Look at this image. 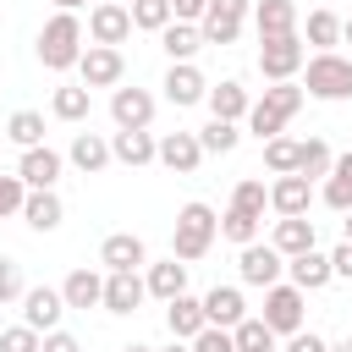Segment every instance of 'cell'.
Returning <instances> with one entry per match:
<instances>
[{"mask_svg":"<svg viewBox=\"0 0 352 352\" xmlns=\"http://www.w3.org/2000/svg\"><path fill=\"white\" fill-rule=\"evenodd\" d=\"M308 204H314V182L308 176H275L270 182V209L286 220V214H308Z\"/></svg>","mask_w":352,"mask_h":352,"instance_id":"16","label":"cell"},{"mask_svg":"<svg viewBox=\"0 0 352 352\" xmlns=\"http://www.w3.org/2000/svg\"><path fill=\"white\" fill-rule=\"evenodd\" d=\"M324 352H352V336H346V341H336V346H324Z\"/></svg>","mask_w":352,"mask_h":352,"instance_id":"52","label":"cell"},{"mask_svg":"<svg viewBox=\"0 0 352 352\" xmlns=\"http://www.w3.org/2000/svg\"><path fill=\"white\" fill-rule=\"evenodd\" d=\"M198 302H204V319H209V324H220V330H236V324L248 319V302H242V292H236V286H214V292H204Z\"/></svg>","mask_w":352,"mask_h":352,"instance_id":"18","label":"cell"},{"mask_svg":"<svg viewBox=\"0 0 352 352\" xmlns=\"http://www.w3.org/2000/svg\"><path fill=\"white\" fill-rule=\"evenodd\" d=\"M77 72H82V88H116L126 77V55L121 50H104V44H88L82 60H77Z\"/></svg>","mask_w":352,"mask_h":352,"instance_id":"9","label":"cell"},{"mask_svg":"<svg viewBox=\"0 0 352 352\" xmlns=\"http://www.w3.org/2000/svg\"><path fill=\"white\" fill-rule=\"evenodd\" d=\"M60 314H66V302H60L55 286H28V292H22V324H28V330L50 336V330H60Z\"/></svg>","mask_w":352,"mask_h":352,"instance_id":"11","label":"cell"},{"mask_svg":"<svg viewBox=\"0 0 352 352\" xmlns=\"http://www.w3.org/2000/svg\"><path fill=\"white\" fill-rule=\"evenodd\" d=\"M143 297H148L143 275H138V270H116V275H104V297H99V308H110V314H138Z\"/></svg>","mask_w":352,"mask_h":352,"instance_id":"14","label":"cell"},{"mask_svg":"<svg viewBox=\"0 0 352 352\" xmlns=\"http://www.w3.org/2000/svg\"><path fill=\"white\" fill-rule=\"evenodd\" d=\"M270 248H275L280 258H297V253H308V248H314V220H308V214H286V220H275V236H270Z\"/></svg>","mask_w":352,"mask_h":352,"instance_id":"19","label":"cell"},{"mask_svg":"<svg viewBox=\"0 0 352 352\" xmlns=\"http://www.w3.org/2000/svg\"><path fill=\"white\" fill-rule=\"evenodd\" d=\"M38 330H28V324H11V330H0V352H38Z\"/></svg>","mask_w":352,"mask_h":352,"instance_id":"42","label":"cell"},{"mask_svg":"<svg viewBox=\"0 0 352 352\" xmlns=\"http://www.w3.org/2000/svg\"><path fill=\"white\" fill-rule=\"evenodd\" d=\"M22 198H28V187H22V176H0V220H11V214H22Z\"/></svg>","mask_w":352,"mask_h":352,"instance_id":"44","label":"cell"},{"mask_svg":"<svg viewBox=\"0 0 352 352\" xmlns=\"http://www.w3.org/2000/svg\"><path fill=\"white\" fill-rule=\"evenodd\" d=\"M204 99H209V116H214V121H242V116L253 110V99H248V88H242L236 77H226V82L209 88Z\"/></svg>","mask_w":352,"mask_h":352,"instance_id":"20","label":"cell"},{"mask_svg":"<svg viewBox=\"0 0 352 352\" xmlns=\"http://www.w3.org/2000/svg\"><path fill=\"white\" fill-rule=\"evenodd\" d=\"M160 88H165V99H170L176 110H187V104H198V99L209 94V82H204V72H198L192 60H182V66H170Z\"/></svg>","mask_w":352,"mask_h":352,"instance_id":"15","label":"cell"},{"mask_svg":"<svg viewBox=\"0 0 352 352\" xmlns=\"http://www.w3.org/2000/svg\"><path fill=\"white\" fill-rule=\"evenodd\" d=\"M165 324H170V336H176V341H192L209 319H204V302L182 292V297H170V302H165Z\"/></svg>","mask_w":352,"mask_h":352,"instance_id":"23","label":"cell"},{"mask_svg":"<svg viewBox=\"0 0 352 352\" xmlns=\"http://www.w3.org/2000/svg\"><path fill=\"white\" fill-rule=\"evenodd\" d=\"M99 297H104V275L99 270H72L66 286H60V302L66 308H99Z\"/></svg>","mask_w":352,"mask_h":352,"instance_id":"26","label":"cell"},{"mask_svg":"<svg viewBox=\"0 0 352 352\" xmlns=\"http://www.w3.org/2000/svg\"><path fill=\"white\" fill-rule=\"evenodd\" d=\"M38 352H82V341H77L72 330H50V336L38 341Z\"/></svg>","mask_w":352,"mask_h":352,"instance_id":"47","label":"cell"},{"mask_svg":"<svg viewBox=\"0 0 352 352\" xmlns=\"http://www.w3.org/2000/svg\"><path fill=\"white\" fill-rule=\"evenodd\" d=\"M302 60H308V50H302V38H297V33L258 38V72H264L270 82H292V77L302 72Z\"/></svg>","mask_w":352,"mask_h":352,"instance_id":"5","label":"cell"},{"mask_svg":"<svg viewBox=\"0 0 352 352\" xmlns=\"http://www.w3.org/2000/svg\"><path fill=\"white\" fill-rule=\"evenodd\" d=\"M330 275H341V280H352V242H341V248L330 253Z\"/></svg>","mask_w":352,"mask_h":352,"instance_id":"49","label":"cell"},{"mask_svg":"<svg viewBox=\"0 0 352 352\" xmlns=\"http://www.w3.org/2000/svg\"><path fill=\"white\" fill-rule=\"evenodd\" d=\"M302 94H314V99H352V60L346 55H336V50H324V55H314L308 60V88Z\"/></svg>","mask_w":352,"mask_h":352,"instance_id":"4","label":"cell"},{"mask_svg":"<svg viewBox=\"0 0 352 352\" xmlns=\"http://www.w3.org/2000/svg\"><path fill=\"white\" fill-rule=\"evenodd\" d=\"M50 110H55V121H82V116H88V88H82V82H66V88H55Z\"/></svg>","mask_w":352,"mask_h":352,"instance_id":"35","label":"cell"},{"mask_svg":"<svg viewBox=\"0 0 352 352\" xmlns=\"http://www.w3.org/2000/svg\"><path fill=\"white\" fill-rule=\"evenodd\" d=\"M220 236H226V242H236V248L258 242V214H242V209H231V204H226V214H220Z\"/></svg>","mask_w":352,"mask_h":352,"instance_id":"37","label":"cell"},{"mask_svg":"<svg viewBox=\"0 0 352 352\" xmlns=\"http://www.w3.org/2000/svg\"><path fill=\"white\" fill-rule=\"evenodd\" d=\"M99 264L116 275V270H143L148 264V248H143V236H132V231H116V236H104V248H99Z\"/></svg>","mask_w":352,"mask_h":352,"instance_id":"17","label":"cell"},{"mask_svg":"<svg viewBox=\"0 0 352 352\" xmlns=\"http://www.w3.org/2000/svg\"><path fill=\"white\" fill-rule=\"evenodd\" d=\"M160 50L170 55V66H182V60H192V55L204 50V33H198L192 22H170V28L160 33Z\"/></svg>","mask_w":352,"mask_h":352,"instance_id":"29","label":"cell"},{"mask_svg":"<svg viewBox=\"0 0 352 352\" xmlns=\"http://www.w3.org/2000/svg\"><path fill=\"white\" fill-rule=\"evenodd\" d=\"M236 143H242L236 121H214V116H209V126L198 132V148H204V154H231Z\"/></svg>","mask_w":352,"mask_h":352,"instance_id":"36","label":"cell"},{"mask_svg":"<svg viewBox=\"0 0 352 352\" xmlns=\"http://www.w3.org/2000/svg\"><path fill=\"white\" fill-rule=\"evenodd\" d=\"M330 165H336V154H330V143L324 138H308V143H297V176H330Z\"/></svg>","mask_w":352,"mask_h":352,"instance_id":"31","label":"cell"},{"mask_svg":"<svg viewBox=\"0 0 352 352\" xmlns=\"http://www.w3.org/2000/svg\"><path fill=\"white\" fill-rule=\"evenodd\" d=\"M6 138H11L16 148H38V143H44V116H38V110H16V116L6 121Z\"/></svg>","mask_w":352,"mask_h":352,"instance_id":"33","label":"cell"},{"mask_svg":"<svg viewBox=\"0 0 352 352\" xmlns=\"http://www.w3.org/2000/svg\"><path fill=\"white\" fill-rule=\"evenodd\" d=\"M110 116H116V132H148V121H154V94H148V88H116V94H110Z\"/></svg>","mask_w":352,"mask_h":352,"instance_id":"10","label":"cell"},{"mask_svg":"<svg viewBox=\"0 0 352 352\" xmlns=\"http://www.w3.org/2000/svg\"><path fill=\"white\" fill-rule=\"evenodd\" d=\"M66 160H72L82 176H99V170L110 165V143H104L99 132H77V138H72V148H66Z\"/></svg>","mask_w":352,"mask_h":352,"instance_id":"25","label":"cell"},{"mask_svg":"<svg viewBox=\"0 0 352 352\" xmlns=\"http://www.w3.org/2000/svg\"><path fill=\"white\" fill-rule=\"evenodd\" d=\"M88 38L104 44V50H121V44L132 38V11H126L121 0H99V6L88 11Z\"/></svg>","mask_w":352,"mask_h":352,"instance_id":"6","label":"cell"},{"mask_svg":"<svg viewBox=\"0 0 352 352\" xmlns=\"http://www.w3.org/2000/svg\"><path fill=\"white\" fill-rule=\"evenodd\" d=\"M121 352H154V346H143V341H126V346H121Z\"/></svg>","mask_w":352,"mask_h":352,"instance_id":"53","label":"cell"},{"mask_svg":"<svg viewBox=\"0 0 352 352\" xmlns=\"http://www.w3.org/2000/svg\"><path fill=\"white\" fill-rule=\"evenodd\" d=\"M308 44L324 55V50H336L341 44V16L336 11H308Z\"/></svg>","mask_w":352,"mask_h":352,"instance_id":"34","label":"cell"},{"mask_svg":"<svg viewBox=\"0 0 352 352\" xmlns=\"http://www.w3.org/2000/svg\"><path fill=\"white\" fill-rule=\"evenodd\" d=\"M324 204L330 209H352V154H341L336 165H330V176H324Z\"/></svg>","mask_w":352,"mask_h":352,"instance_id":"30","label":"cell"},{"mask_svg":"<svg viewBox=\"0 0 352 352\" xmlns=\"http://www.w3.org/2000/svg\"><path fill=\"white\" fill-rule=\"evenodd\" d=\"M346 242H352V209H346Z\"/></svg>","mask_w":352,"mask_h":352,"instance_id":"56","label":"cell"},{"mask_svg":"<svg viewBox=\"0 0 352 352\" xmlns=\"http://www.w3.org/2000/svg\"><path fill=\"white\" fill-rule=\"evenodd\" d=\"M126 11H132V28H143V33H165L170 28V0H132Z\"/></svg>","mask_w":352,"mask_h":352,"instance_id":"39","label":"cell"},{"mask_svg":"<svg viewBox=\"0 0 352 352\" xmlns=\"http://www.w3.org/2000/svg\"><path fill=\"white\" fill-rule=\"evenodd\" d=\"M22 220H28L33 231H55V226L66 220L60 192H28V198H22Z\"/></svg>","mask_w":352,"mask_h":352,"instance_id":"28","label":"cell"},{"mask_svg":"<svg viewBox=\"0 0 352 352\" xmlns=\"http://www.w3.org/2000/svg\"><path fill=\"white\" fill-rule=\"evenodd\" d=\"M258 319H264L275 336H297V330H302V292L275 280V286L264 292V314H258Z\"/></svg>","mask_w":352,"mask_h":352,"instance_id":"8","label":"cell"},{"mask_svg":"<svg viewBox=\"0 0 352 352\" xmlns=\"http://www.w3.org/2000/svg\"><path fill=\"white\" fill-rule=\"evenodd\" d=\"M60 170H66V154H55L50 143H38V148H22V165H16V176H22V187H28V192H55Z\"/></svg>","mask_w":352,"mask_h":352,"instance_id":"7","label":"cell"},{"mask_svg":"<svg viewBox=\"0 0 352 352\" xmlns=\"http://www.w3.org/2000/svg\"><path fill=\"white\" fill-rule=\"evenodd\" d=\"M280 270H286V258H280L270 242H248V248H242V258H236V275H242L248 286H264V292L280 280Z\"/></svg>","mask_w":352,"mask_h":352,"instance_id":"13","label":"cell"},{"mask_svg":"<svg viewBox=\"0 0 352 352\" xmlns=\"http://www.w3.org/2000/svg\"><path fill=\"white\" fill-rule=\"evenodd\" d=\"M297 110H302V88H297V82H270L264 99H253V110H248V132H258V138L270 143V138H280V126H286Z\"/></svg>","mask_w":352,"mask_h":352,"instance_id":"3","label":"cell"},{"mask_svg":"<svg viewBox=\"0 0 352 352\" xmlns=\"http://www.w3.org/2000/svg\"><path fill=\"white\" fill-rule=\"evenodd\" d=\"M198 33H204V44H236L242 38V16H226V11H204V22H198Z\"/></svg>","mask_w":352,"mask_h":352,"instance_id":"32","label":"cell"},{"mask_svg":"<svg viewBox=\"0 0 352 352\" xmlns=\"http://www.w3.org/2000/svg\"><path fill=\"white\" fill-rule=\"evenodd\" d=\"M77 6H88V0H55V11H77Z\"/></svg>","mask_w":352,"mask_h":352,"instance_id":"51","label":"cell"},{"mask_svg":"<svg viewBox=\"0 0 352 352\" xmlns=\"http://www.w3.org/2000/svg\"><path fill=\"white\" fill-rule=\"evenodd\" d=\"M264 204H270V187H264V182H253V176H248V182H236L231 209H242V214H258V220H264Z\"/></svg>","mask_w":352,"mask_h":352,"instance_id":"41","label":"cell"},{"mask_svg":"<svg viewBox=\"0 0 352 352\" xmlns=\"http://www.w3.org/2000/svg\"><path fill=\"white\" fill-rule=\"evenodd\" d=\"M209 6H214V11H226V16H248V6H253V0H209Z\"/></svg>","mask_w":352,"mask_h":352,"instance_id":"50","label":"cell"},{"mask_svg":"<svg viewBox=\"0 0 352 352\" xmlns=\"http://www.w3.org/2000/svg\"><path fill=\"white\" fill-rule=\"evenodd\" d=\"M286 270H292V286H297L302 297L336 280V275H330V258H324V253H314V248H308V253H297V258H286Z\"/></svg>","mask_w":352,"mask_h":352,"instance_id":"21","label":"cell"},{"mask_svg":"<svg viewBox=\"0 0 352 352\" xmlns=\"http://www.w3.org/2000/svg\"><path fill=\"white\" fill-rule=\"evenodd\" d=\"M231 341H236V352H275V330L264 319H242L231 330Z\"/></svg>","mask_w":352,"mask_h":352,"instance_id":"38","label":"cell"},{"mask_svg":"<svg viewBox=\"0 0 352 352\" xmlns=\"http://www.w3.org/2000/svg\"><path fill=\"white\" fill-rule=\"evenodd\" d=\"M28 286H22V264L16 258H0V302H11V297H22Z\"/></svg>","mask_w":352,"mask_h":352,"instance_id":"45","label":"cell"},{"mask_svg":"<svg viewBox=\"0 0 352 352\" xmlns=\"http://www.w3.org/2000/svg\"><path fill=\"white\" fill-rule=\"evenodd\" d=\"M143 286H148V297L170 302V297H182V292H187V264H182V258H160V264H148Z\"/></svg>","mask_w":352,"mask_h":352,"instance_id":"22","label":"cell"},{"mask_svg":"<svg viewBox=\"0 0 352 352\" xmlns=\"http://www.w3.org/2000/svg\"><path fill=\"white\" fill-rule=\"evenodd\" d=\"M154 143H160L154 132H116V138H110V160H121V165H132V170H138V165H154Z\"/></svg>","mask_w":352,"mask_h":352,"instance_id":"27","label":"cell"},{"mask_svg":"<svg viewBox=\"0 0 352 352\" xmlns=\"http://www.w3.org/2000/svg\"><path fill=\"white\" fill-rule=\"evenodd\" d=\"M204 11H209V0H170V22H204Z\"/></svg>","mask_w":352,"mask_h":352,"instance_id":"46","label":"cell"},{"mask_svg":"<svg viewBox=\"0 0 352 352\" xmlns=\"http://www.w3.org/2000/svg\"><path fill=\"white\" fill-rule=\"evenodd\" d=\"M154 160H160L165 170H176V176H192V170L204 165V148H198V132H165V138L154 143Z\"/></svg>","mask_w":352,"mask_h":352,"instance_id":"12","label":"cell"},{"mask_svg":"<svg viewBox=\"0 0 352 352\" xmlns=\"http://www.w3.org/2000/svg\"><path fill=\"white\" fill-rule=\"evenodd\" d=\"M264 165H270L275 176H297V143H292V138H270V143H264Z\"/></svg>","mask_w":352,"mask_h":352,"instance_id":"40","label":"cell"},{"mask_svg":"<svg viewBox=\"0 0 352 352\" xmlns=\"http://www.w3.org/2000/svg\"><path fill=\"white\" fill-rule=\"evenodd\" d=\"M253 28H258V38L297 33V6H292V0H258V6H253Z\"/></svg>","mask_w":352,"mask_h":352,"instance_id":"24","label":"cell"},{"mask_svg":"<svg viewBox=\"0 0 352 352\" xmlns=\"http://www.w3.org/2000/svg\"><path fill=\"white\" fill-rule=\"evenodd\" d=\"M192 352H236V341H231V330H220V324H204V330L192 336Z\"/></svg>","mask_w":352,"mask_h":352,"instance_id":"43","label":"cell"},{"mask_svg":"<svg viewBox=\"0 0 352 352\" xmlns=\"http://www.w3.org/2000/svg\"><path fill=\"white\" fill-rule=\"evenodd\" d=\"M324 346H330V341H324V336H314V330H297V336L286 341V352H324Z\"/></svg>","mask_w":352,"mask_h":352,"instance_id":"48","label":"cell"},{"mask_svg":"<svg viewBox=\"0 0 352 352\" xmlns=\"http://www.w3.org/2000/svg\"><path fill=\"white\" fill-rule=\"evenodd\" d=\"M214 236H220V214L209 209V204H182L176 209V226H170V258H182V264H192V258H204L209 248H214Z\"/></svg>","mask_w":352,"mask_h":352,"instance_id":"1","label":"cell"},{"mask_svg":"<svg viewBox=\"0 0 352 352\" xmlns=\"http://www.w3.org/2000/svg\"><path fill=\"white\" fill-rule=\"evenodd\" d=\"M341 38H346V44H352V16H346V22H341Z\"/></svg>","mask_w":352,"mask_h":352,"instance_id":"54","label":"cell"},{"mask_svg":"<svg viewBox=\"0 0 352 352\" xmlns=\"http://www.w3.org/2000/svg\"><path fill=\"white\" fill-rule=\"evenodd\" d=\"M38 60L50 72H72L82 60V22H77V11H55L38 28Z\"/></svg>","mask_w":352,"mask_h":352,"instance_id":"2","label":"cell"},{"mask_svg":"<svg viewBox=\"0 0 352 352\" xmlns=\"http://www.w3.org/2000/svg\"><path fill=\"white\" fill-rule=\"evenodd\" d=\"M165 352H192V346H182V341H170V346H165Z\"/></svg>","mask_w":352,"mask_h":352,"instance_id":"55","label":"cell"}]
</instances>
